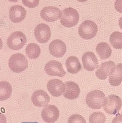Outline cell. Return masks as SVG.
Here are the masks:
<instances>
[{
	"label": "cell",
	"instance_id": "obj_22",
	"mask_svg": "<svg viewBox=\"0 0 122 123\" xmlns=\"http://www.w3.org/2000/svg\"><path fill=\"white\" fill-rule=\"evenodd\" d=\"M25 52L29 59H36L40 55L41 49L38 45L35 43H31L26 47Z\"/></svg>",
	"mask_w": 122,
	"mask_h": 123
},
{
	"label": "cell",
	"instance_id": "obj_19",
	"mask_svg": "<svg viewBox=\"0 0 122 123\" xmlns=\"http://www.w3.org/2000/svg\"><path fill=\"white\" fill-rule=\"evenodd\" d=\"M96 51L101 60L109 58L112 54V49L110 45L105 42L99 43L96 46Z\"/></svg>",
	"mask_w": 122,
	"mask_h": 123
},
{
	"label": "cell",
	"instance_id": "obj_33",
	"mask_svg": "<svg viewBox=\"0 0 122 123\" xmlns=\"http://www.w3.org/2000/svg\"></svg>",
	"mask_w": 122,
	"mask_h": 123
},
{
	"label": "cell",
	"instance_id": "obj_25",
	"mask_svg": "<svg viewBox=\"0 0 122 123\" xmlns=\"http://www.w3.org/2000/svg\"><path fill=\"white\" fill-rule=\"evenodd\" d=\"M67 123H86V121L82 115L74 114L68 118Z\"/></svg>",
	"mask_w": 122,
	"mask_h": 123
},
{
	"label": "cell",
	"instance_id": "obj_7",
	"mask_svg": "<svg viewBox=\"0 0 122 123\" xmlns=\"http://www.w3.org/2000/svg\"><path fill=\"white\" fill-rule=\"evenodd\" d=\"M60 116V112L56 106L53 105H48L42 109L41 117L44 122L54 123Z\"/></svg>",
	"mask_w": 122,
	"mask_h": 123
},
{
	"label": "cell",
	"instance_id": "obj_11",
	"mask_svg": "<svg viewBox=\"0 0 122 123\" xmlns=\"http://www.w3.org/2000/svg\"><path fill=\"white\" fill-rule=\"evenodd\" d=\"M47 88L51 95L58 97L64 94L65 90V84L61 80L52 79L47 84Z\"/></svg>",
	"mask_w": 122,
	"mask_h": 123
},
{
	"label": "cell",
	"instance_id": "obj_16",
	"mask_svg": "<svg viewBox=\"0 0 122 123\" xmlns=\"http://www.w3.org/2000/svg\"><path fill=\"white\" fill-rule=\"evenodd\" d=\"M9 14L11 21L14 23H17L24 19L26 15V11L22 6L16 5L10 7Z\"/></svg>",
	"mask_w": 122,
	"mask_h": 123
},
{
	"label": "cell",
	"instance_id": "obj_1",
	"mask_svg": "<svg viewBox=\"0 0 122 123\" xmlns=\"http://www.w3.org/2000/svg\"><path fill=\"white\" fill-rule=\"evenodd\" d=\"M79 20V13L74 8L67 7L62 11L60 21L63 26L67 28L72 27L77 25Z\"/></svg>",
	"mask_w": 122,
	"mask_h": 123
},
{
	"label": "cell",
	"instance_id": "obj_17",
	"mask_svg": "<svg viewBox=\"0 0 122 123\" xmlns=\"http://www.w3.org/2000/svg\"><path fill=\"white\" fill-rule=\"evenodd\" d=\"M65 84L66 88L63 94L64 97L71 100L78 98L80 93V89L78 84L72 81L67 82Z\"/></svg>",
	"mask_w": 122,
	"mask_h": 123
},
{
	"label": "cell",
	"instance_id": "obj_6",
	"mask_svg": "<svg viewBox=\"0 0 122 123\" xmlns=\"http://www.w3.org/2000/svg\"><path fill=\"white\" fill-rule=\"evenodd\" d=\"M26 36L21 31H15L11 34L7 40L8 48L13 50L21 49L26 44Z\"/></svg>",
	"mask_w": 122,
	"mask_h": 123
},
{
	"label": "cell",
	"instance_id": "obj_24",
	"mask_svg": "<svg viewBox=\"0 0 122 123\" xmlns=\"http://www.w3.org/2000/svg\"><path fill=\"white\" fill-rule=\"evenodd\" d=\"M89 123H105L106 118L104 114L101 112H94L89 117Z\"/></svg>",
	"mask_w": 122,
	"mask_h": 123
},
{
	"label": "cell",
	"instance_id": "obj_32",
	"mask_svg": "<svg viewBox=\"0 0 122 123\" xmlns=\"http://www.w3.org/2000/svg\"><path fill=\"white\" fill-rule=\"evenodd\" d=\"M21 123H39L38 122H22Z\"/></svg>",
	"mask_w": 122,
	"mask_h": 123
},
{
	"label": "cell",
	"instance_id": "obj_20",
	"mask_svg": "<svg viewBox=\"0 0 122 123\" xmlns=\"http://www.w3.org/2000/svg\"><path fill=\"white\" fill-rule=\"evenodd\" d=\"M109 83L113 86H117L121 84L122 81V64L116 65L114 72L109 76Z\"/></svg>",
	"mask_w": 122,
	"mask_h": 123
},
{
	"label": "cell",
	"instance_id": "obj_4",
	"mask_svg": "<svg viewBox=\"0 0 122 123\" xmlns=\"http://www.w3.org/2000/svg\"><path fill=\"white\" fill-rule=\"evenodd\" d=\"M98 31V26L95 23L87 20L82 23L78 28L80 37L85 40L93 38Z\"/></svg>",
	"mask_w": 122,
	"mask_h": 123
},
{
	"label": "cell",
	"instance_id": "obj_10",
	"mask_svg": "<svg viewBox=\"0 0 122 123\" xmlns=\"http://www.w3.org/2000/svg\"><path fill=\"white\" fill-rule=\"evenodd\" d=\"M44 70L46 74L50 76L63 78L66 74L62 65L60 62L55 60L48 62L45 66Z\"/></svg>",
	"mask_w": 122,
	"mask_h": 123
},
{
	"label": "cell",
	"instance_id": "obj_31",
	"mask_svg": "<svg viewBox=\"0 0 122 123\" xmlns=\"http://www.w3.org/2000/svg\"><path fill=\"white\" fill-rule=\"evenodd\" d=\"M3 46V43H2V41L0 37V50L2 48Z\"/></svg>",
	"mask_w": 122,
	"mask_h": 123
},
{
	"label": "cell",
	"instance_id": "obj_8",
	"mask_svg": "<svg viewBox=\"0 0 122 123\" xmlns=\"http://www.w3.org/2000/svg\"><path fill=\"white\" fill-rule=\"evenodd\" d=\"M41 17L45 21L53 22L61 18V12L57 7L48 6L44 7L40 12Z\"/></svg>",
	"mask_w": 122,
	"mask_h": 123
},
{
	"label": "cell",
	"instance_id": "obj_3",
	"mask_svg": "<svg viewBox=\"0 0 122 123\" xmlns=\"http://www.w3.org/2000/svg\"><path fill=\"white\" fill-rule=\"evenodd\" d=\"M105 98L102 91L98 90H93L86 95V103L91 109H99L102 107Z\"/></svg>",
	"mask_w": 122,
	"mask_h": 123
},
{
	"label": "cell",
	"instance_id": "obj_15",
	"mask_svg": "<svg viewBox=\"0 0 122 123\" xmlns=\"http://www.w3.org/2000/svg\"><path fill=\"white\" fill-rule=\"evenodd\" d=\"M84 68L87 71H93L98 67V61L94 53L87 52L82 57Z\"/></svg>",
	"mask_w": 122,
	"mask_h": 123
},
{
	"label": "cell",
	"instance_id": "obj_28",
	"mask_svg": "<svg viewBox=\"0 0 122 123\" xmlns=\"http://www.w3.org/2000/svg\"><path fill=\"white\" fill-rule=\"evenodd\" d=\"M111 123H122V114H118L114 117Z\"/></svg>",
	"mask_w": 122,
	"mask_h": 123
},
{
	"label": "cell",
	"instance_id": "obj_14",
	"mask_svg": "<svg viewBox=\"0 0 122 123\" xmlns=\"http://www.w3.org/2000/svg\"><path fill=\"white\" fill-rule=\"evenodd\" d=\"M50 54L55 58H61L66 52V46L61 40L56 39L52 41L49 45Z\"/></svg>",
	"mask_w": 122,
	"mask_h": 123
},
{
	"label": "cell",
	"instance_id": "obj_12",
	"mask_svg": "<svg viewBox=\"0 0 122 123\" xmlns=\"http://www.w3.org/2000/svg\"><path fill=\"white\" fill-rule=\"evenodd\" d=\"M116 66L112 61L104 62L101 63L95 72L96 77L100 80H105L114 72Z\"/></svg>",
	"mask_w": 122,
	"mask_h": 123
},
{
	"label": "cell",
	"instance_id": "obj_2",
	"mask_svg": "<svg viewBox=\"0 0 122 123\" xmlns=\"http://www.w3.org/2000/svg\"><path fill=\"white\" fill-rule=\"evenodd\" d=\"M8 66L13 72L22 73L28 68V61L23 55L16 53L9 58Z\"/></svg>",
	"mask_w": 122,
	"mask_h": 123
},
{
	"label": "cell",
	"instance_id": "obj_27",
	"mask_svg": "<svg viewBox=\"0 0 122 123\" xmlns=\"http://www.w3.org/2000/svg\"><path fill=\"white\" fill-rule=\"evenodd\" d=\"M114 6L117 11L120 13H122V0H116Z\"/></svg>",
	"mask_w": 122,
	"mask_h": 123
},
{
	"label": "cell",
	"instance_id": "obj_29",
	"mask_svg": "<svg viewBox=\"0 0 122 123\" xmlns=\"http://www.w3.org/2000/svg\"><path fill=\"white\" fill-rule=\"evenodd\" d=\"M0 123H7V119L5 115L0 113Z\"/></svg>",
	"mask_w": 122,
	"mask_h": 123
},
{
	"label": "cell",
	"instance_id": "obj_23",
	"mask_svg": "<svg viewBox=\"0 0 122 123\" xmlns=\"http://www.w3.org/2000/svg\"><path fill=\"white\" fill-rule=\"evenodd\" d=\"M111 45L114 49H122V33L115 31L111 34L109 38Z\"/></svg>",
	"mask_w": 122,
	"mask_h": 123
},
{
	"label": "cell",
	"instance_id": "obj_26",
	"mask_svg": "<svg viewBox=\"0 0 122 123\" xmlns=\"http://www.w3.org/2000/svg\"><path fill=\"white\" fill-rule=\"evenodd\" d=\"M23 4L29 8H34L38 6L39 0H22Z\"/></svg>",
	"mask_w": 122,
	"mask_h": 123
},
{
	"label": "cell",
	"instance_id": "obj_13",
	"mask_svg": "<svg viewBox=\"0 0 122 123\" xmlns=\"http://www.w3.org/2000/svg\"><path fill=\"white\" fill-rule=\"evenodd\" d=\"M31 99L35 106L44 107L50 102V97L44 90H38L33 92Z\"/></svg>",
	"mask_w": 122,
	"mask_h": 123
},
{
	"label": "cell",
	"instance_id": "obj_21",
	"mask_svg": "<svg viewBox=\"0 0 122 123\" xmlns=\"http://www.w3.org/2000/svg\"><path fill=\"white\" fill-rule=\"evenodd\" d=\"M12 88L11 85L6 81L0 82V101L9 99L11 95Z\"/></svg>",
	"mask_w": 122,
	"mask_h": 123
},
{
	"label": "cell",
	"instance_id": "obj_18",
	"mask_svg": "<svg viewBox=\"0 0 122 123\" xmlns=\"http://www.w3.org/2000/svg\"><path fill=\"white\" fill-rule=\"evenodd\" d=\"M65 66L67 71L72 74H76L81 69V65L76 57H69L66 61Z\"/></svg>",
	"mask_w": 122,
	"mask_h": 123
},
{
	"label": "cell",
	"instance_id": "obj_30",
	"mask_svg": "<svg viewBox=\"0 0 122 123\" xmlns=\"http://www.w3.org/2000/svg\"><path fill=\"white\" fill-rule=\"evenodd\" d=\"M119 26L120 28L122 29V17H121L119 20Z\"/></svg>",
	"mask_w": 122,
	"mask_h": 123
},
{
	"label": "cell",
	"instance_id": "obj_5",
	"mask_svg": "<svg viewBox=\"0 0 122 123\" xmlns=\"http://www.w3.org/2000/svg\"><path fill=\"white\" fill-rule=\"evenodd\" d=\"M122 105V100L119 96L111 95L105 98L102 106L106 113L110 115H114L119 112Z\"/></svg>",
	"mask_w": 122,
	"mask_h": 123
},
{
	"label": "cell",
	"instance_id": "obj_9",
	"mask_svg": "<svg viewBox=\"0 0 122 123\" xmlns=\"http://www.w3.org/2000/svg\"><path fill=\"white\" fill-rule=\"evenodd\" d=\"M34 33L35 38L40 43H47L51 37L50 27L44 23H41L37 25L34 29Z\"/></svg>",
	"mask_w": 122,
	"mask_h": 123
}]
</instances>
